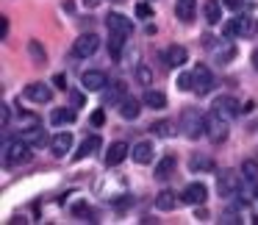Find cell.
Here are the masks:
<instances>
[{
	"label": "cell",
	"instance_id": "cell-1",
	"mask_svg": "<svg viewBox=\"0 0 258 225\" xmlns=\"http://www.w3.org/2000/svg\"><path fill=\"white\" fill-rule=\"evenodd\" d=\"M31 150H34V147H31L23 136H17V139L3 145V164H6V167H23V164H28L31 156H34Z\"/></svg>",
	"mask_w": 258,
	"mask_h": 225
},
{
	"label": "cell",
	"instance_id": "cell-2",
	"mask_svg": "<svg viewBox=\"0 0 258 225\" xmlns=\"http://www.w3.org/2000/svg\"><path fill=\"white\" fill-rule=\"evenodd\" d=\"M255 31H258V20L252 17V14H239V17L228 20V23L222 25L225 39H233V36H241V39H247V36H252Z\"/></svg>",
	"mask_w": 258,
	"mask_h": 225
},
{
	"label": "cell",
	"instance_id": "cell-3",
	"mask_svg": "<svg viewBox=\"0 0 258 225\" xmlns=\"http://www.w3.org/2000/svg\"><path fill=\"white\" fill-rule=\"evenodd\" d=\"M178 125H180V131H183L189 139H200V136H206V114H200L197 108H183Z\"/></svg>",
	"mask_w": 258,
	"mask_h": 225
},
{
	"label": "cell",
	"instance_id": "cell-4",
	"mask_svg": "<svg viewBox=\"0 0 258 225\" xmlns=\"http://www.w3.org/2000/svg\"><path fill=\"white\" fill-rule=\"evenodd\" d=\"M241 186H244V178H241V170L236 173V170H222V173L217 175V192L219 197H236L241 192Z\"/></svg>",
	"mask_w": 258,
	"mask_h": 225
},
{
	"label": "cell",
	"instance_id": "cell-5",
	"mask_svg": "<svg viewBox=\"0 0 258 225\" xmlns=\"http://www.w3.org/2000/svg\"><path fill=\"white\" fill-rule=\"evenodd\" d=\"M228 125H230L228 120L219 117V114L211 108V111L206 114V139H208V142H214V145L225 142V139H228Z\"/></svg>",
	"mask_w": 258,
	"mask_h": 225
},
{
	"label": "cell",
	"instance_id": "cell-6",
	"mask_svg": "<svg viewBox=\"0 0 258 225\" xmlns=\"http://www.w3.org/2000/svg\"><path fill=\"white\" fill-rule=\"evenodd\" d=\"M97 47H100V36L89 31V34H81L73 42V56L75 59H92L97 53Z\"/></svg>",
	"mask_w": 258,
	"mask_h": 225
},
{
	"label": "cell",
	"instance_id": "cell-7",
	"mask_svg": "<svg viewBox=\"0 0 258 225\" xmlns=\"http://www.w3.org/2000/svg\"><path fill=\"white\" fill-rule=\"evenodd\" d=\"M211 108L219 114V117H225L230 123V120H236L244 108H241V103L236 100V97H230V95H219V97H214V103H211Z\"/></svg>",
	"mask_w": 258,
	"mask_h": 225
},
{
	"label": "cell",
	"instance_id": "cell-8",
	"mask_svg": "<svg viewBox=\"0 0 258 225\" xmlns=\"http://www.w3.org/2000/svg\"><path fill=\"white\" fill-rule=\"evenodd\" d=\"M23 97L31 103H39V106H45V103L53 100V89L47 84H42V81H34V84H28L23 89Z\"/></svg>",
	"mask_w": 258,
	"mask_h": 225
},
{
	"label": "cell",
	"instance_id": "cell-9",
	"mask_svg": "<svg viewBox=\"0 0 258 225\" xmlns=\"http://www.w3.org/2000/svg\"><path fill=\"white\" fill-rule=\"evenodd\" d=\"M100 95H103V106H119L128 97V84L125 81H111Z\"/></svg>",
	"mask_w": 258,
	"mask_h": 225
},
{
	"label": "cell",
	"instance_id": "cell-10",
	"mask_svg": "<svg viewBox=\"0 0 258 225\" xmlns=\"http://www.w3.org/2000/svg\"><path fill=\"white\" fill-rule=\"evenodd\" d=\"M81 86H84L86 92H103L108 86V75L103 73V70H86V73L81 75Z\"/></svg>",
	"mask_w": 258,
	"mask_h": 225
},
{
	"label": "cell",
	"instance_id": "cell-11",
	"mask_svg": "<svg viewBox=\"0 0 258 225\" xmlns=\"http://www.w3.org/2000/svg\"><path fill=\"white\" fill-rule=\"evenodd\" d=\"M180 200L189 203V206H203V203L208 200V186L200 184V181H195V184H189L180 192Z\"/></svg>",
	"mask_w": 258,
	"mask_h": 225
},
{
	"label": "cell",
	"instance_id": "cell-12",
	"mask_svg": "<svg viewBox=\"0 0 258 225\" xmlns=\"http://www.w3.org/2000/svg\"><path fill=\"white\" fill-rule=\"evenodd\" d=\"M106 25H108V31H111V34H119V36H134V23H131L128 17H125V14H119V12H111L106 17Z\"/></svg>",
	"mask_w": 258,
	"mask_h": 225
},
{
	"label": "cell",
	"instance_id": "cell-13",
	"mask_svg": "<svg viewBox=\"0 0 258 225\" xmlns=\"http://www.w3.org/2000/svg\"><path fill=\"white\" fill-rule=\"evenodd\" d=\"M191 73H195V92L197 95H208V92L214 89V78H211V70L206 67V64H197L195 70H191Z\"/></svg>",
	"mask_w": 258,
	"mask_h": 225
},
{
	"label": "cell",
	"instance_id": "cell-14",
	"mask_svg": "<svg viewBox=\"0 0 258 225\" xmlns=\"http://www.w3.org/2000/svg\"><path fill=\"white\" fill-rule=\"evenodd\" d=\"M186 59H189V50H186L183 45H172V47L164 50V67L178 70V67H183V64H186Z\"/></svg>",
	"mask_w": 258,
	"mask_h": 225
},
{
	"label": "cell",
	"instance_id": "cell-15",
	"mask_svg": "<svg viewBox=\"0 0 258 225\" xmlns=\"http://www.w3.org/2000/svg\"><path fill=\"white\" fill-rule=\"evenodd\" d=\"M50 150H53V156L64 158L70 150H73V134H70V131H58V134L53 136V142H50Z\"/></svg>",
	"mask_w": 258,
	"mask_h": 225
},
{
	"label": "cell",
	"instance_id": "cell-16",
	"mask_svg": "<svg viewBox=\"0 0 258 225\" xmlns=\"http://www.w3.org/2000/svg\"><path fill=\"white\" fill-rule=\"evenodd\" d=\"M128 156H131L128 142H114V145L108 147V153H106V167H117V164H122Z\"/></svg>",
	"mask_w": 258,
	"mask_h": 225
},
{
	"label": "cell",
	"instance_id": "cell-17",
	"mask_svg": "<svg viewBox=\"0 0 258 225\" xmlns=\"http://www.w3.org/2000/svg\"><path fill=\"white\" fill-rule=\"evenodd\" d=\"M175 17H178L180 23H195L197 0H175Z\"/></svg>",
	"mask_w": 258,
	"mask_h": 225
},
{
	"label": "cell",
	"instance_id": "cell-18",
	"mask_svg": "<svg viewBox=\"0 0 258 225\" xmlns=\"http://www.w3.org/2000/svg\"><path fill=\"white\" fill-rule=\"evenodd\" d=\"M97 150H100V136H97V134H89L84 142H81V147H78V150L73 153V158H75V161H81V158L95 156Z\"/></svg>",
	"mask_w": 258,
	"mask_h": 225
},
{
	"label": "cell",
	"instance_id": "cell-19",
	"mask_svg": "<svg viewBox=\"0 0 258 225\" xmlns=\"http://www.w3.org/2000/svg\"><path fill=\"white\" fill-rule=\"evenodd\" d=\"M20 136H23V139L28 142L31 147H45V145H50V142H53L50 136H47L45 131L39 128V125H31V128H25Z\"/></svg>",
	"mask_w": 258,
	"mask_h": 225
},
{
	"label": "cell",
	"instance_id": "cell-20",
	"mask_svg": "<svg viewBox=\"0 0 258 225\" xmlns=\"http://www.w3.org/2000/svg\"><path fill=\"white\" fill-rule=\"evenodd\" d=\"M142 106H145V100L128 95L122 103H119V117H122V120H136L142 114Z\"/></svg>",
	"mask_w": 258,
	"mask_h": 225
},
{
	"label": "cell",
	"instance_id": "cell-21",
	"mask_svg": "<svg viewBox=\"0 0 258 225\" xmlns=\"http://www.w3.org/2000/svg\"><path fill=\"white\" fill-rule=\"evenodd\" d=\"M175 167H178V158H175L172 153H164V156L156 161V178L158 181H167L169 175L175 173Z\"/></svg>",
	"mask_w": 258,
	"mask_h": 225
},
{
	"label": "cell",
	"instance_id": "cell-22",
	"mask_svg": "<svg viewBox=\"0 0 258 225\" xmlns=\"http://www.w3.org/2000/svg\"><path fill=\"white\" fill-rule=\"evenodd\" d=\"M75 120H78V114H75V106H64V108H53L50 111V125H73Z\"/></svg>",
	"mask_w": 258,
	"mask_h": 225
},
{
	"label": "cell",
	"instance_id": "cell-23",
	"mask_svg": "<svg viewBox=\"0 0 258 225\" xmlns=\"http://www.w3.org/2000/svg\"><path fill=\"white\" fill-rule=\"evenodd\" d=\"M180 131V125H175L172 120H158V123L150 125V134H156L158 139H169V136H175Z\"/></svg>",
	"mask_w": 258,
	"mask_h": 225
},
{
	"label": "cell",
	"instance_id": "cell-24",
	"mask_svg": "<svg viewBox=\"0 0 258 225\" xmlns=\"http://www.w3.org/2000/svg\"><path fill=\"white\" fill-rule=\"evenodd\" d=\"M222 0H206V6H203V14H206V23L208 25H217L222 23Z\"/></svg>",
	"mask_w": 258,
	"mask_h": 225
},
{
	"label": "cell",
	"instance_id": "cell-25",
	"mask_svg": "<svg viewBox=\"0 0 258 225\" xmlns=\"http://www.w3.org/2000/svg\"><path fill=\"white\" fill-rule=\"evenodd\" d=\"M125 45H128V36H119V34H111V31H108V56H111L114 62L122 59Z\"/></svg>",
	"mask_w": 258,
	"mask_h": 225
},
{
	"label": "cell",
	"instance_id": "cell-26",
	"mask_svg": "<svg viewBox=\"0 0 258 225\" xmlns=\"http://www.w3.org/2000/svg\"><path fill=\"white\" fill-rule=\"evenodd\" d=\"M156 208L158 211H175L178 208V195L172 189H164L156 195Z\"/></svg>",
	"mask_w": 258,
	"mask_h": 225
},
{
	"label": "cell",
	"instance_id": "cell-27",
	"mask_svg": "<svg viewBox=\"0 0 258 225\" xmlns=\"http://www.w3.org/2000/svg\"><path fill=\"white\" fill-rule=\"evenodd\" d=\"M131 156H134L136 164H150L153 161V145L150 142H136L134 150H131Z\"/></svg>",
	"mask_w": 258,
	"mask_h": 225
},
{
	"label": "cell",
	"instance_id": "cell-28",
	"mask_svg": "<svg viewBox=\"0 0 258 225\" xmlns=\"http://www.w3.org/2000/svg\"><path fill=\"white\" fill-rule=\"evenodd\" d=\"M233 56H236V47L230 45V42H222V45L214 47V62L217 64H230Z\"/></svg>",
	"mask_w": 258,
	"mask_h": 225
},
{
	"label": "cell",
	"instance_id": "cell-29",
	"mask_svg": "<svg viewBox=\"0 0 258 225\" xmlns=\"http://www.w3.org/2000/svg\"><path fill=\"white\" fill-rule=\"evenodd\" d=\"M189 170H191V173H211V170H214V158L195 153V156L189 158Z\"/></svg>",
	"mask_w": 258,
	"mask_h": 225
},
{
	"label": "cell",
	"instance_id": "cell-30",
	"mask_svg": "<svg viewBox=\"0 0 258 225\" xmlns=\"http://www.w3.org/2000/svg\"><path fill=\"white\" fill-rule=\"evenodd\" d=\"M142 100H145L147 108H164V106H167V95H164L161 89H147Z\"/></svg>",
	"mask_w": 258,
	"mask_h": 225
},
{
	"label": "cell",
	"instance_id": "cell-31",
	"mask_svg": "<svg viewBox=\"0 0 258 225\" xmlns=\"http://www.w3.org/2000/svg\"><path fill=\"white\" fill-rule=\"evenodd\" d=\"M241 178H244V184H258V161L255 158H247L244 164H241Z\"/></svg>",
	"mask_w": 258,
	"mask_h": 225
},
{
	"label": "cell",
	"instance_id": "cell-32",
	"mask_svg": "<svg viewBox=\"0 0 258 225\" xmlns=\"http://www.w3.org/2000/svg\"><path fill=\"white\" fill-rule=\"evenodd\" d=\"M28 53H31V59H34V64H45L47 62L45 47H42V42H36V39L28 42Z\"/></svg>",
	"mask_w": 258,
	"mask_h": 225
},
{
	"label": "cell",
	"instance_id": "cell-33",
	"mask_svg": "<svg viewBox=\"0 0 258 225\" xmlns=\"http://www.w3.org/2000/svg\"><path fill=\"white\" fill-rule=\"evenodd\" d=\"M178 89L180 92H195V73H180L178 75Z\"/></svg>",
	"mask_w": 258,
	"mask_h": 225
},
{
	"label": "cell",
	"instance_id": "cell-34",
	"mask_svg": "<svg viewBox=\"0 0 258 225\" xmlns=\"http://www.w3.org/2000/svg\"><path fill=\"white\" fill-rule=\"evenodd\" d=\"M136 78H139V84H142V86H150V81H153V73H150V67H145V64H139V67H136Z\"/></svg>",
	"mask_w": 258,
	"mask_h": 225
},
{
	"label": "cell",
	"instance_id": "cell-35",
	"mask_svg": "<svg viewBox=\"0 0 258 225\" xmlns=\"http://www.w3.org/2000/svg\"><path fill=\"white\" fill-rule=\"evenodd\" d=\"M222 222H225V225H236V222H241L239 208H225V211H222Z\"/></svg>",
	"mask_w": 258,
	"mask_h": 225
},
{
	"label": "cell",
	"instance_id": "cell-36",
	"mask_svg": "<svg viewBox=\"0 0 258 225\" xmlns=\"http://www.w3.org/2000/svg\"><path fill=\"white\" fill-rule=\"evenodd\" d=\"M9 123H12V108H9V106H0V128L6 131Z\"/></svg>",
	"mask_w": 258,
	"mask_h": 225
},
{
	"label": "cell",
	"instance_id": "cell-37",
	"mask_svg": "<svg viewBox=\"0 0 258 225\" xmlns=\"http://www.w3.org/2000/svg\"><path fill=\"white\" fill-rule=\"evenodd\" d=\"M136 17H139V20H150L153 17V9L147 6V3H139V6H136Z\"/></svg>",
	"mask_w": 258,
	"mask_h": 225
},
{
	"label": "cell",
	"instance_id": "cell-38",
	"mask_svg": "<svg viewBox=\"0 0 258 225\" xmlns=\"http://www.w3.org/2000/svg\"><path fill=\"white\" fill-rule=\"evenodd\" d=\"M103 123H106V114H103V111H100V108H97V111H95V114H92V125H95V128H100V125H103Z\"/></svg>",
	"mask_w": 258,
	"mask_h": 225
},
{
	"label": "cell",
	"instance_id": "cell-39",
	"mask_svg": "<svg viewBox=\"0 0 258 225\" xmlns=\"http://www.w3.org/2000/svg\"><path fill=\"white\" fill-rule=\"evenodd\" d=\"M225 9H230V12H239L241 6H244V0H222Z\"/></svg>",
	"mask_w": 258,
	"mask_h": 225
},
{
	"label": "cell",
	"instance_id": "cell-40",
	"mask_svg": "<svg viewBox=\"0 0 258 225\" xmlns=\"http://www.w3.org/2000/svg\"><path fill=\"white\" fill-rule=\"evenodd\" d=\"M70 100H73V106H75V108L84 106V95H81V92H70Z\"/></svg>",
	"mask_w": 258,
	"mask_h": 225
},
{
	"label": "cell",
	"instance_id": "cell-41",
	"mask_svg": "<svg viewBox=\"0 0 258 225\" xmlns=\"http://www.w3.org/2000/svg\"><path fill=\"white\" fill-rule=\"evenodd\" d=\"M9 36V17H0V39Z\"/></svg>",
	"mask_w": 258,
	"mask_h": 225
},
{
	"label": "cell",
	"instance_id": "cell-42",
	"mask_svg": "<svg viewBox=\"0 0 258 225\" xmlns=\"http://www.w3.org/2000/svg\"><path fill=\"white\" fill-rule=\"evenodd\" d=\"M53 86H56V89H67V78H64V75L58 73L56 78H53Z\"/></svg>",
	"mask_w": 258,
	"mask_h": 225
},
{
	"label": "cell",
	"instance_id": "cell-43",
	"mask_svg": "<svg viewBox=\"0 0 258 225\" xmlns=\"http://www.w3.org/2000/svg\"><path fill=\"white\" fill-rule=\"evenodd\" d=\"M73 214H78V217H84V214H89V208H86V203H75V206H73Z\"/></svg>",
	"mask_w": 258,
	"mask_h": 225
},
{
	"label": "cell",
	"instance_id": "cell-44",
	"mask_svg": "<svg viewBox=\"0 0 258 225\" xmlns=\"http://www.w3.org/2000/svg\"><path fill=\"white\" fill-rule=\"evenodd\" d=\"M100 3H103V0H84L86 9H95V6H100Z\"/></svg>",
	"mask_w": 258,
	"mask_h": 225
},
{
	"label": "cell",
	"instance_id": "cell-45",
	"mask_svg": "<svg viewBox=\"0 0 258 225\" xmlns=\"http://www.w3.org/2000/svg\"><path fill=\"white\" fill-rule=\"evenodd\" d=\"M244 6H250V9H258V0H244Z\"/></svg>",
	"mask_w": 258,
	"mask_h": 225
},
{
	"label": "cell",
	"instance_id": "cell-46",
	"mask_svg": "<svg viewBox=\"0 0 258 225\" xmlns=\"http://www.w3.org/2000/svg\"><path fill=\"white\" fill-rule=\"evenodd\" d=\"M252 64H255V70H258V50L252 53Z\"/></svg>",
	"mask_w": 258,
	"mask_h": 225
},
{
	"label": "cell",
	"instance_id": "cell-47",
	"mask_svg": "<svg viewBox=\"0 0 258 225\" xmlns=\"http://www.w3.org/2000/svg\"><path fill=\"white\" fill-rule=\"evenodd\" d=\"M255 200H258V184H255Z\"/></svg>",
	"mask_w": 258,
	"mask_h": 225
}]
</instances>
